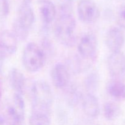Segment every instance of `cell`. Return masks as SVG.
<instances>
[{
  "label": "cell",
  "mask_w": 125,
  "mask_h": 125,
  "mask_svg": "<svg viewBox=\"0 0 125 125\" xmlns=\"http://www.w3.org/2000/svg\"><path fill=\"white\" fill-rule=\"evenodd\" d=\"M76 23L73 13H59L54 25L56 39L64 46L71 47L76 43Z\"/></svg>",
  "instance_id": "1"
},
{
  "label": "cell",
  "mask_w": 125,
  "mask_h": 125,
  "mask_svg": "<svg viewBox=\"0 0 125 125\" xmlns=\"http://www.w3.org/2000/svg\"><path fill=\"white\" fill-rule=\"evenodd\" d=\"M31 97L32 110L51 112L54 94L48 83L44 81L35 82L31 89Z\"/></svg>",
  "instance_id": "2"
},
{
  "label": "cell",
  "mask_w": 125,
  "mask_h": 125,
  "mask_svg": "<svg viewBox=\"0 0 125 125\" xmlns=\"http://www.w3.org/2000/svg\"><path fill=\"white\" fill-rule=\"evenodd\" d=\"M46 57V53L41 46L34 42H29L23 50L22 62L27 72L34 73L44 67Z\"/></svg>",
  "instance_id": "3"
},
{
  "label": "cell",
  "mask_w": 125,
  "mask_h": 125,
  "mask_svg": "<svg viewBox=\"0 0 125 125\" xmlns=\"http://www.w3.org/2000/svg\"><path fill=\"white\" fill-rule=\"evenodd\" d=\"M79 19L86 24H92L98 20L100 15L99 7L92 0H81L77 6Z\"/></svg>",
  "instance_id": "4"
},
{
  "label": "cell",
  "mask_w": 125,
  "mask_h": 125,
  "mask_svg": "<svg viewBox=\"0 0 125 125\" xmlns=\"http://www.w3.org/2000/svg\"><path fill=\"white\" fill-rule=\"evenodd\" d=\"M98 48L97 37L92 33H88L81 39L78 46L79 56L87 61L96 57Z\"/></svg>",
  "instance_id": "5"
},
{
  "label": "cell",
  "mask_w": 125,
  "mask_h": 125,
  "mask_svg": "<svg viewBox=\"0 0 125 125\" xmlns=\"http://www.w3.org/2000/svg\"><path fill=\"white\" fill-rule=\"evenodd\" d=\"M30 3L31 2H23L20 6L17 18L13 23L29 32L35 21V13Z\"/></svg>",
  "instance_id": "6"
},
{
  "label": "cell",
  "mask_w": 125,
  "mask_h": 125,
  "mask_svg": "<svg viewBox=\"0 0 125 125\" xmlns=\"http://www.w3.org/2000/svg\"><path fill=\"white\" fill-rule=\"evenodd\" d=\"M107 65L111 75L115 79L125 78V54L121 51L111 52L107 60Z\"/></svg>",
  "instance_id": "7"
},
{
  "label": "cell",
  "mask_w": 125,
  "mask_h": 125,
  "mask_svg": "<svg viewBox=\"0 0 125 125\" xmlns=\"http://www.w3.org/2000/svg\"><path fill=\"white\" fill-rule=\"evenodd\" d=\"M17 48L18 40L12 32L6 30L0 33V61L14 54Z\"/></svg>",
  "instance_id": "8"
},
{
  "label": "cell",
  "mask_w": 125,
  "mask_h": 125,
  "mask_svg": "<svg viewBox=\"0 0 125 125\" xmlns=\"http://www.w3.org/2000/svg\"><path fill=\"white\" fill-rule=\"evenodd\" d=\"M51 78L54 86L59 89H65L70 84V72L66 65L56 63L51 70Z\"/></svg>",
  "instance_id": "9"
},
{
  "label": "cell",
  "mask_w": 125,
  "mask_h": 125,
  "mask_svg": "<svg viewBox=\"0 0 125 125\" xmlns=\"http://www.w3.org/2000/svg\"><path fill=\"white\" fill-rule=\"evenodd\" d=\"M123 32L117 27H112L107 31L105 37V43L111 52L121 51L125 43Z\"/></svg>",
  "instance_id": "10"
},
{
  "label": "cell",
  "mask_w": 125,
  "mask_h": 125,
  "mask_svg": "<svg viewBox=\"0 0 125 125\" xmlns=\"http://www.w3.org/2000/svg\"><path fill=\"white\" fill-rule=\"evenodd\" d=\"M82 108L84 114L91 118L98 117L100 114V106L95 94L87 93L81 99Z\"/></svg>",
  "instance_id": "11"
},
{
  "label": "cell",
  "mask_w": 125,
  "mask_h": 125,
  "mask_svg": "<svg viewBox=\"0 0 125 125\" xmlns=\"http://www.w3.org/2000/svg\"><path fill=\"white\" fill-rule=\"evenodd\" d=\"M10 86L16 94L23 95L26 87V81L24 74L17 68H13L8 76Z\"/></svg>",
  "instance_id": "12"
},
{
  "label": "cell",
  "mask_w": 125,
  "mask_h": 125,
  "mask_svg": "<svg viewBox=\"0 0 125 125\" xmlns=\"http://www.w3.org/2000/svg\"><path fill=\"white\" fill-rule=\"evenodd\" d=\"M40 18L44 25L48 26L56 18L57 9L54 4L50 0H42L39 6Z\"/></svg>",
  "instance_id": "13"
},
{
  "label": "cell",
  "mask_w": 125,
  "mask_h": 125,
  "mask_svg": "<svg viewBox=\"0 0 125 125\" xmlns=\"http://www.w3.org/2000/svg\"><path fill=\"white\" fill-rule=\"evenodd\" d=\"M106 91L110 96L115 100H125V83L122 80L112 79L106 85Z\"/></svg>",
  "instance_id": "14"
},
{
  "label": "cell",
  "mask_w": 125,
  "mask_h": 125,
  "mask_svg": "<svg viewBox=\"0 0 125 125\" xmlns=\"http://www.w3.org/2000/svg\"><path fill=\"white\" fill-rule=\"evenodd\" d=\"M29 123V125H51V112L32 110Z\"/></svg>",
  "instance_id": "15"
},
{
  "label": "cell",
  "mask_w": 125,
  "mask_h": 125,
  "mask_svg": "<svg viewBox=\"0 0 125 125\" xmlns=\"http://www.w3.org/2000/svg\"><path fill=\"white\" fill-rule=\"evenodd\" d=\"M65 100L68 104L71 107H75L81 101V95L78 88L74 84H68L65 88Z\"/></svg>",
  "instance_id": "16"
},
{
  "label": "cell",
  "mask_w": 125,
  "mask_h": 125,
  "mask_svg": "<svg viewBox=\"0 0 125 125\" xmlns=\"http://www.w3.org/2000/svg\"><path fill=\"white\" fill-rule=\"evenodd\" d=\"M103 111L104 118L109 121L115 120L119 117L122 112L119 105L112 101L105 103L103 107Z\"/></svg>",
  "instance_id": "17"
},
{
  "label": "cell",
  "mask_w": 125,
  "mask_h": 125,
  "mask_svg": "<svg viewBox=\"0 0 125 125\" xmlns=\"http://www.w3.org/2000/svg\"><path fill=\"white\" fill-rule=\"evenodd\" d=\"M100 76L96 72H92L88 74L84 79V87L87 93L94 94L97 91L100 85Z\"/></svg>",
  "instance_id": "18"
},
{
  "label": "cell",
  "mask_w": 125,
  "mask_h": 125,
  "mask_svg": "<svg viewBox=\"0 0 125 125\" xmlns=\"http://www.w3.org/2000/svg\"><path fill=\"white\" fill-rule=\"evenodd\" d=\"M117 21L120 26L125 29V5L121 6L118 10Z\"/></svg>",
  "instance_id": "19"
},
{
  "label": "cell",
  "mask_w": 125,
  "mask_h": 125,
  "mask_svg": "<svg viewBox=\"0 0 125 125\" xmlns=\"http://www.w3.org/2000/svg\"><path fill=\"white\" fill-rule=\"evenodd\" d=\"M9 3L7 0H0V15L6 17L9 13Z\"/></svg>",
  "instance_id": "20"
},
{
  "label": "cell",
  "mask_w": 125,
  "mask_h": 125,
  "mask_svg": "<svg viewBox=\"0 0 125 125\" xmlns=\"http://www.w3.org/2000/svg\"><path fill=\"white\" fill-rule=\"evenodd\" d=\"M0 125H11L10 121L7 115H0Z\"/></svg>",
  "instance_id": "21"
},
{
  "label": "cell",
  "mask_w": 125,
  "mask_h": 125,
  "mask_svg": "<svg viewBox=\"0 0 125 125\" xmlns=\"http://www.w3.org/2000/svg\"><path fill=\"white\" fill-rule=\"evenodd\" d=\"M11 125H25L24 122H10Z\"/></svg>",
  "instance_id": "22"
},
{
  "label": "cell",
  "mask_w": 125,
  "mask_h": 125,
  "mask_svg": "<svg viewBox=\"0 0 125 125\" xmlns=\"http://www.w3.org/2000/svg\"><path fill=\"white\" fill-rule=\"evenodd\" d=\"M1 95H2V90H1V85H0V98L1 97Z\"/></svg>",
  "instance_id": "23"
},
{
  "label": "cell",
  "mask_w": 125,
  "mask_h": 125,
  "mask_svg": "<svg viewBox=\"0 0 125 125\" xmlns=\"http://www.w3.org/2000/svg\"><path fill=\"white\" fill-rule=\"evenodd\" d=\"M79 1H81V0H79Z\"/></svg>",
  "instance_id": "24"
}]
</instances>
